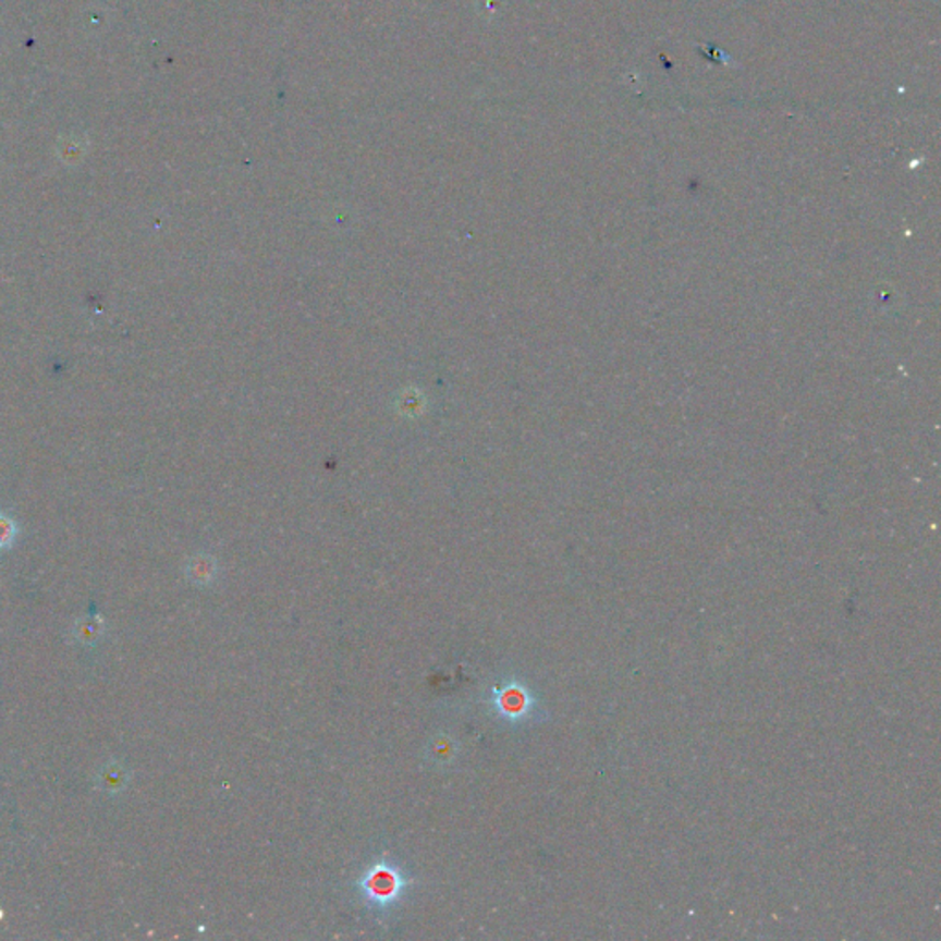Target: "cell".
<instances>
[{
	"label": "cell",
	"instance_id": "3",
	"mask_svg": "<svg viewBox=\"0 0 941 941\" xmlns=\"http://www.w3.org/2000/svg\"><path fill=\"white\" fill-rule=\"evenodd\" d=\"M13 541V524L7 518H0V547H8Z\"/></svg>",
	"mask_w": 941,
	"mask_h": 941
},
{
	"label": "cell",
	"instance_id": "1",
	"mask_svg": "<svg viewBox=\"0 0 941 941\" xmlns=\"http://www.w3.org/2000/svg\"><path fill=\"white\" fill-rule=\"evenodd\" d=\"M98 782H100L101 791H107V793H118V791H122L125 782H127L124 767L118 763L106 765V769H101L100 780H98Z\"/></svg>",
	"mask_w": 941,
	"mask_h": 941
},
{
	"label": "cell",
	"instance_id": "2",
	"mask_svg": "<svg viewBox=\"0 0 941 941\" xmlns=\"http://www.w3.org/2000/svg\"><path fill=\"white\" fill-rule=\"evenodd\" d=\"M101 633H103V622L100 618H83L74 627V635L83 644L95 641L96 638H100Z\"/></svg>",
	"mask_w": 941,
	"mask_h": 941
}]
</instances>
